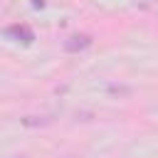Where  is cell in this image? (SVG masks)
Here are the masks:
<instances>
[{
  "label": "cell",
  "instance_id": "cell-1",
  "mask_svg": "<svg viewBox=\"0 0 158 158\" xmlns=\"http://www.w3.org/2000/svg\"><path fill=\"white\" fill-rule=\"evenodd\" d=\"M5 37H12V40L25 42V44L35 42V32L27 25H10V27H5Z\"/></svg>",
  "mask_w": 158,
  "mask_h": 158
},
{
  "label": "cell",
  "instance_id": "cell-2",
  "mask_svg": "<svg viewBox=\"0 0 158 158\" xmlns=\"http://www.w3.org/2000/svg\"><path fill=\"white\" fill-rule=\"evenodd\" d=\"M89 44H91V37H89V35H72V37L64 40V49H67V52H81V49H86Z\"/></svg>",
  "mask_w": 158,
  "mask_h": 158
}]
</instances>
